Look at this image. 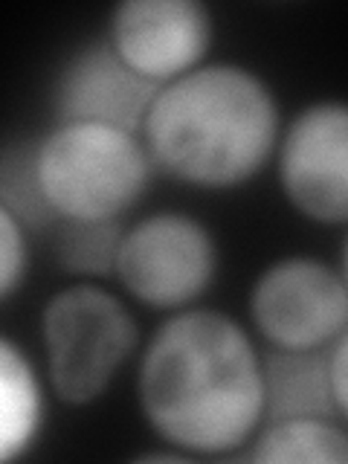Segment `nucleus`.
Masks as SVG:
<instances>
[{"mask_svg":"<svg viewBox=\"0 0 348 464\" xmlns=\"http://www.w3.org/2000/svg\"><path fill=\"white\" fill-rule=\"evenodd\" d=\"M160 87L140 76L108 41H93L70 55L55 82L58 122H96L142 137Z\"/></svg>","mask_w":348,"mask_h":464,"instance_id":"1a4fd4ad","label":"nucleus"},{"mask_svg":"<svg viewBox=\"0 0 348 464\" xmlns=\"http://www.w3.org/2000/svg\"><path fill=\"white\" fill-rule=\"evenodd\" d=\"M279 183L299 215L348 224V102L302 108L279 140Z\"/></svg>","mask_w":348,"mask_h":464,"instance_id":"0eeeda50","label":"nucleus"},{"mask_svg":"<svg viewBox=\"0 0 348 464\" xmlns=\"http://www.w3.org/2000/svg\"><path fill=\"white\" fill-rule=\"evenodd\" d=\"M108 41L140 76L169 84L209 53L212 14L198 0H125L111 12Z\"/></svg>","mask_w":348,"mask_h":464,"instance_id":"6e6552de","label":"nucleus"},{"mask_svg":"<svg viewBox=\"0 0 348 464\" xmlns=\"http://www.w3.org/2000/svg\"><path fill=\"white\" fill-rule=\"evenodd\" d=\"M340 273H343V279H345V285H348V238H345V244H343V265H340Z\"/></svg>","mask_w":348,"mask_h":464,"instance_id":"f3484780","label":"nucleus"},{"mask_svg":"<svg viewBox=\"0 0 348 464\" xmlns=\"http://www.w3.org/2000/svg\"><path fill=\"white\" fill-rule=\"evenodd\" d=\"M250 314L273 348H323L348 331V285L325 261L287 256L256 279Z\"/></svg>","mask_w":348,"mask_h":464,"instance_id":"423d86ee","label":"nucleus"},{"mask_svg":"<svg viewBox=\"0 0 348 464\" xmlns=\"http://www.w3.org/2000/svg\"><path fill=\"white\" fill-rule=\"evenodd\" d=\"M41 427V389L26 357L9 340L0 343V456H24Z\"/></svg>","mask_w":348,"mask_h":464,"instance_id":"f8f14e48","label":"nucleus"},{"mask_svg":"<svg viewBox=\"0 0 348 464\" xmlns=\"http://www.w3.org/2000/svg\"><path fill=\"white\" fill-rule=\"evenodd\" d=\"M0 209L12 212L24 227L41 229L58 224L50 203L44 200L35 174V145L9 149L0 166Z\"/></svg>","mask_w":348,"mask_h":464,"instance_id":"4468645a","label":"nucleus"},{"mask_svg":"<svg viewBox=\"0 0 348 464\" xmlns=\"http://www.w3.org/2000/svg\"><path fill=\"white\" fill-rule=\"evenodd\" d=\"M142 142L174 180L229 188L270 163L279 145V105L267 82L241 64H200L160 87Z\"/></svg>","mask_w":348,"mask_h":464,"instance_id":"f03ea898","label":"nucleus"},{"mask_svg":"<svg viewBox=\"0 0 348 464\" xmlns=\"http://www.w3.org/2000/svg\"><path fill=\"white\" fill-rule=\"evenodd\" d=\"M218 244L207 224L183 212H154L125 229L116 276L149 308L183 311L215 282Z\"/></svg>","mask_w":348,"mask_h":464,"instance_id":"39448f33","label":"nucleus"},{"mask_svg":"<svg viewBox=\"0 0 348 464\" xmlns=\"http://www.w3.org/2000/svg\"><path fill=\"white\" fill-rule=\"evenodd\" d=\"M55 227V258L67 273H116V258L125 236L120 221H58Z\"/></svg>","mask_w":348,"mask_h":464,"instance_id":"ddd939ff","label":"nucleus"},{"mask_svg":"<svg viewBox=\"0 0 348 464\" xmlns=\"http://www.w3.org/2000/svg\"><path fill=\"white\" fill-rule=\"evenodd\" d=\"M140 406L171 447L224 456L265 427V362L236 319L183 308L154 331L140 360Z\"/></svg>","mask_w":348,"mask_h":464,"instance_id":"f257e3e1","label":"nucleus"},{"mask_svg":"<svg viewBox=\"0 0 348 464\" xmlns=\"http://www.w3.org/2000/svg\"><path fill=\"white\" fill-rule=\"evenodd\" d=\"M47 374L58 398L87 406L105 395L137 348V323L120 296L99 285H70L41 314Z\"/></svg>","mask_w":348,"mask_h":464,"instance_id":"20e7f679","label":"nucleus"},{"mask_svg":"<svg viewBox=\"0 0 348 464\" xmlns=\"http://www.w3.org/2000/svg\"><path fill=\"white\" fill-rule=\"evenodd\" d=\"M328 366H331V389H334V403H337V415L348 420V331L328 352Z\"/></svg>","mask_w":348,"mask_h":464,"instance_id":"dca6fc26","label":"nucleus"},{"mask_svg":"<svg viewBox=\"0 0 348 464\" xmlns=\"http://www.w3.org/2000/svg\"><path fill=\"white\" fill-rule=\"evenodd\" d=\"M258 464H348V432L331 418H285L270 420L246 453Z\"/></svg>","mask_w":348,"mask_h":464,"instance_id":"9b49d317","label":"nucleus"},{"mask_svg":"<svg viewBox=\"0 0 348 464\" xmlns=\"http://www.w3.org/2000/svg\"><path fill=\"white\" fill-rule=\"evenodd\" d=\"M24 224L12 212L0 209V296L9 299L14 287L24 282L29 256H26V238Z\"/></svg>","mask_w":348,"mask_h":464,"instance_id":"2eb2a0df","label":"nucleus"},{"mask_svg":"<svg viewBox=\"0 0 348 464\" xmlns=\"http://www.w3.org/2000/svg\"><path fill=\"white\" fill-rule=\"evenodd\" d=\"M154 160L140 134L58 122L35 142V174L58 221H120L142 198Z\"/></svg>","mask_w":348,"mask_h":464,"instance_id":"7ed1b4c3","label":"nucleus"},{"mask_svg":"<svg viewBox=\"0 0 348 464\" xmlns=\"http://www.w3.org/2000/svg\"><path fill=\"white\" fill-rule=\"evenodd\" d=\"M265 362V424L285 418H334L331 366L323 348H273Z\"/></svg>","mask_w":348,"mask_h":464,"instance_id":"9d476101","label":"nucleus"}]
</instances>
